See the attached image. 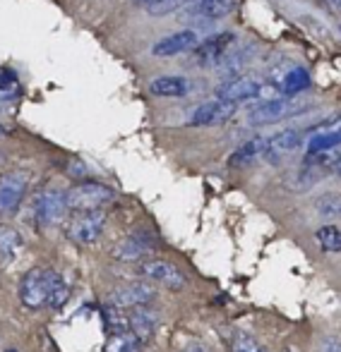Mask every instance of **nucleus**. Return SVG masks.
Masks as SVG:
<instances>
[{
    "label": "nucleus",
    "instance_id": "nucleus-32",
    "mask_svg": "<svg viewBox=\"0 0 341 352\" xmlns=\"http://www.w3.org/2000/svg\"><path fill=\"white\" fill-rule=\"evenodd\" d=\"M329 3H332V5H334V8H337V10H339V12H341V0H329Z\"/></svg>",
    "mask_w": 341,
    "mask_h": 352
},
{
    "label": "nucleus",
    "instance_id": "nucleus-8",
    "mask_svg": "<svg viewBox=\"0 0 341 352\" xmlns=\"http://www.w3.org/2000/svg\"><path fill=\"white\" fill-rule=\"evenodd\" d=\"M200 46V34L195 29H178V32L169 34V36L159 38L152 46V56L166 60V58H178L183 53H190Z\"/></svg>",
    "mask_w": 341,
    "mask_h": 352
},
{
    "label": "nucleus",
    "instance_id": "nucleus-31",
    "mask_svg": "<svg viewBox=\"0 0 341 352\" xmlns=\"http://www.w3.org/2000/svg\"><path fill=\"white\" fill-rule=\"evenodd\" d=\"M180 352H209V350H207L205 345H187V348Z\"/></svg>",
    "mask_w": 341,
    "mask_h": 352
},
{
    "label": "nucleus",
    "instance_id": "nucleus-3",
    "mask_svg": "<svg viewBox=\"0 0 341 352\" xmlns=\"http://www.w3.org/2000/svg\"><path fill=\"white\" fill-rule=\"evenodd\" d=\"M34 218L41 228L56 226L63 221V216L68 213V201H65V192L58 190V187H48V190L39 192L37 199H34Z\"/></svg>",
    "mask_w": 341,
    "mask_h": 352
},
{
    "label": "nucleus",
    "instance_id": "nucleus-9",
    "mask_svg": "<svg viewBox=\"0 0 341 352\" xmlns=\"http://www.w3.org/2000/svg\"><path fill=\"white\" fill-rule=\"evenodd\" d=\"M236 111H238V108H236L234 103H226V101H219V98H214V101L200 103V106H197L195 111L187 116L185 125H190V127L224 125L226 120H231V118L236 116Z\"/></svg>",
    "mask_w": 341,
    "mask_h": 352
},
{
    "label": "nucleus",
    "instance_id": "nucleus-19",
    "mask_svg": "<svg viewBox=\"0 0 341 352\" xmlns=\"http://www.w3.org/2000/svg\"><path fill=\"white\" fill-rule=\"evenodd\" d=\"M43 276H46V305L51 309H63L70 300V285L56 269H43Z\"/></svg>",
    "mask_w": 341,
    "mask_h": 352
},
{
    "label": "nucleus",
    "instance_id": "nucleus-29",
    "mask_svg": "<svg viewBox=\"0 0 341 352\" xmlns=\"http://www.w3.org/2000/svg\"><path fill=\"white\" fill-rule=\"evenodd\" d=\"M318 352H341V338H334V336L322 338L318 345Z\"/></svg>",
    "mask_w": 341,
    "mask_h": 352
},
{
    "label": "nucleus",
    "instance_id": "nucleus-14",
    "mask_svg": "<svg viewBox=\"0 0 341 352\" xmlns=\"http://www.w3.org/2000/svg\"><path fill=\"white\" fill-rule=\"evenodd\" d=\"M19 302H22L27 309L37 311L46 305V276H43V269H32L19 278V287H17Z\"/></svg>",
    "mask_w": 341,
    "mask_h": 352
},
{
    "label": "nucleus",
    "instance_id": "nucleus-12",
    "mask_svg": "<svg viewBox=\"0 0 341 352\" xmlns=\"http://www.w3.org/2000/svg\"><path fill=\"white\" fill-rule=\"evenodd\" d=\"M236 10V0H185L180 8L183 17L202 19V22H219Z\"/></svg>",
    "mask_w": 341,
    "mask_h": 352
},
{
    "label": "nucleus",
    "instance_id": "nucleus-4",
    "mask_svg": "<svg viewBox=\"0 0 341 352\" xmlns=\"http://www.w3.org/2000/svg\"><path fill=\"white\" fill-rule=\"evenodd\" d=\"M103 228H106V211H85L75 213L68 223L65 232L72 242L77 245H94L101 237Z\"/></svg>",
    "mask_w": 341,
    "mask_h": 352
},
{
    "label": "nucleus",
    "instance_id": "nucleus-21",
    "mask_svg": "<svg viewBox=\"0 0 341 352\" xmlns=\"http://www.w3.org/2000/svg\"><path fill=\"white\" fill-rule=\"evenodd\" d=\"M24 247V240L14 228L10 226H0V264L10 266L14 259L19 256Z\"/></svg>",
    "mask_w": 341,
    "mask_h": 352
},
{
    "label": "nucleus",
    "instance_id": "nucleus-23",
    "mask_svg": "<svg viewBox=\"0 0 341 352\" xmlns=\"http://www.w3.org/2000/svg\"><path fill=\"white\" fill-rule=\"evenodd\" d=\"M101 316H103V324H106V331L111 338H116V336H130V329H127V314H123L121 309L106 305L101 311Z\"/></svg>",
    "mask_w": 341,
    "mask_h": 352
},
{
    "label": "nucleus",
    "instance_id": "nucleus-17",
    "mask_svg": "<svg viewBox=\"0 0 341 352\" xmlns=\"http://www.w3.org/2000/svg\"><path fill=\"white\" fill-rule=\"evenodd\" d=\"M300 144H303V132L298 130H281L276 135L267 137V148H265V156L269 163H279L284 156L289 153L298 151Z\"/></svg>",
    "mask_w": 341,
    "mask_h": 352
},
{
    "label": "nucleus",
    "instance_id": "nucleus-7",
    "mask_svg": "<svg viewBox=\"0 0 341 352\" xmlns=\"http://www.w3.org/2000/svg\"><path fill=\"white\" fill-rule=\"evenodd\" d=\"M156 247V237L149 230H135L127 237H123L116 247H113V259L123 261V264H130V261H140L149 254Z\"/></svg>",
    "mask_w": 341,
    "mask_h": 352
},
{
    "label": "nucleus",
    "instance_id": "nucleus-5",
    "mask_svg": "<svg viewBox=\"0 0 341 352\" xmlns=\"http://www.w3.org/2000/svg\"><path fill=\"white\" fill-rule=\"evenodd\" d=\"M262 94V82L255 77V74H236V77H229L226 82H221L216 87V98L219 101H226V103H238L243 101H253Z\"/></svg>",
    "mask_w": 341,
    "mask_h": 352
},
{
    "label": "nucleus",
    "instance_id": "nucleus-16",
    "mask_svg": "<svg viewBox=\"0 0 341 352\" xmlns=\"http://www.w3.org/2000/svg\"><path fill=\"white\" fill-rule=\"evenodd\" d=\"M149 94L156 98H185L195 94V82L180 74H161L149 82Z\"/></svg>",
    "mask_w": 341,
    "mask_h": 352
},
{
    "label": "nucleus",
    "instance_id": "nucleus-11",
    "mask_svg": "<svg viewBox=\"0 0 341 352\" xmlns=\"http://www.w3.org/2000/svg\"><path fill=\"white\" fill-rule=\"evenodd\" d=\"M127 329H130V336L137 340L140 348L149 345L154 340L156 331H159V311L147 307H137V309H130L127 314Z\"/></svg>",
    "mask_w": 341,
    "mask_h": 352
},
{
    "label": "nucleus",
    "instance_id": "nucleus-18",
    "mask_svg": "<svg viewBox=\"0 0 341 352\" xmlns=\"http://www.w3.org/2000/svg\"><path fill=\"white\" fill-rule=\"evenodd\" d=\"M341 148V120L327 130L313 132L305 140V156H318V153H329Z\"/></svg>",
    "mask_w": 341,
    "mask_h": 352
},
{
    "label": "nucleus",
    "instance_id": "nucleus-1",
    "mask_svg": "<svg viewBox=\"0 0 341 352\" xmlns=\"http://www.w3.org/2000/svg\"><path fill=\"white\" fill-rule=\"evenodd\" d=\"M116 199V192L108 185L96 180H85L77 182L75 187L65 192V201H68V211L75 213H85V211H101L106 204Z\"/></svg>",
    "mask_w": 341,
    "mask_h": 352
},
{
    "label": "nucleus",
    "instance_id": "nucleus-6",
    "mask_svg": "<svg viewBox=\"0 0 341 352\" xmlns=\"http://www.w3.org/2000/svg\"><path fill=\"white\" fill-rule=\"evenodd\" d=\"M156 300V290L147 280H135L121 285L108 295V305L116 309H137V307H147L149 302Z\"/></svg>",
    "mask_w": 341,
    "mask_h": 352
},
{
    "label": "nucleus",
    "instance_id": "nucleus-33",
    "mask_svg": "<svg viewBox=\"0 0 341 352\" xmlns=\"http://www.w3.org/2000/svg\"><path fill=\"white\" fill-rule=\"evenodd\" d=\"M5 135H8V130H5V127L0 125V137H5Z\"/></svg>",
    "mask_w": 341,
    "mask_h": 352
},
{
    "label": "nucleus",
    "instance_id": "nucleus-27",
    "mask_svg": "<svg viewBox=\"0 0 341 352\" xmlns=\"http://www.w3.org/2000/svg\"><path fill=\"white\" fill-rule=\"evenodd\" d=\"M14 87H17V74L12 70H0V96Z\"/></svg>",
    "mask_w": 341,
    "mask_h": 352
},
{
    "label": "nucleus",
    "instance_id": "nucleus-22",
    "mask_svg": "<svg viewBox=\"0 0 341 352\" xmlns=\"http://www.w3.org/2000/svg\"><path fill=\"white\" fill-rule=\"evenodd\" d=\"M313 79H310V72L305 67H293L284 74V82H281V91H284V98H293L298 94L308 91Z\"/></svg>",
    "mask_w": 341,
    "mask_h": 352
},
{
    "label": "nucleus",
    "instance_id": "nucleus-20",
    "mask_svg": "<svg viewBox=\"0 0 341 352\" xmlns=\"http://www.w3.org/2000/svg\"><path fill=\"white\" fill-rule=\"evenodd\" d=\"M265 148H267V137H253V140L243 142L234 153L229 156V166L231 168H243L255 163L257 158L265 156Z\"/></svg>",
    "mask_w": 341,
    "mask_h": 352
},
{
    "label": "nucleus",
    "instance_id": "nucleus-34",
    "mask_svg": "<svg viewBox=\"0 0 341 352\" xmlns=\"http://www.w3.org/2000/svg\"><path fill=\"white\" fill-rule=\"evenodd\" d=\"M5 352H17V350H12V348H10V350H5Z\"/></svg>",
    "mask_w": 341,
    "mask_h": 352
},
{
    "label": "nucleus",
    "instance_id": "nucleus-25",
    "mask_svg": "<svg viewBox=\"0 0 341 352\" xmlns=\"http://www.w3.org/2000/svg\"><path fill=\"white\" fill-rule=\"evenodd\" d=\"M315 211L320 216H341V195H322L318 201H315Z\"/></svg>",
    "mask_w": 341,
    "mask_h": 352
},
{
    "label": "nucleus",
    "instance_id": "nucleus-2",
    "mask_svg": "<svg viewBox=\"0 0 341 352\" xmlns=\"http://www.w3.org/2000/svg\"><path fill=\"white\" fill-rule=\"evenodd\" d=\"M300 111H303V106L293 98H269V101H262L255 108H250L248 122L253 127H269L286 120V118L298 116Z\"/></svg>",
    "mask_w": 341,
    "mask_h": 352
},
{
    "label": "nucleus",
    "instance_id": "nucleus-10",
    "mask_svg": "<svg viewBox=\"0 0 341 352\" xmlns=\"http://www.w3.org/2000/svg\"><path fill=\"white\" fill-rule=\"evenodd\" d=\"M27 173L12 170L0 175V216H8V213H14L19 209L24 195H27Z\"/></svg>",
    "mask_w": 341,
    "mask_h": 352
},
{
    "label": "nucleus",
    "instance_id": "nucleus-26",
    "mask_svg": "<svg viewBox=\"0 0 341 352\" xmlns=\"http://www.w3.org/2000/svg\"><path fill=\"white\" fill-rule=\"evenodd\" d=\"M231 352H267L260 343L248 333H236L231 340Z\"/></svg>",
    "mask_w": 341,
    "mask_h": 352
},
{
    "label": "nucleus",
    "instance_id": "nucleus-15",
    "mask_svg": "<svg viewBox=\"0 0 341 352\" xmlns=\"http://www.w3.org/2000/svg\"><path fill=\"white\" fill-rule=\"evenodd\" d=\"M234 43H236L234 32H216V34H211L209 38L200 41V46L195 48V56L202 65H219V63L229 56Z\"/></svg>",
    "mask_w": 341,
    "mask_h": 352
},
{
    "label": "nucleus",
    "instance_id": "nucleus-13",
    "mask_svg": "<svg viewBox=\"0 0 341 352\" xmlns=\"http://www.w3.org/2000/svg\"><path fill=\"white\" fill-rule=\"evenodd\" d=\"M137 274H140L142 278L169 287V290H173V292L183 290V285H185V276L180 274V269H178V266H173V264H169V261H164V259L142 261L140 269H137Z\"/></svg>",
    "mask_w": 341,
    "mask_h": 352
},
{
    "label": "nucleus",
    "instance_id": "nucleus-30",
    "mask_svg": "<svg viewBox=\"0 0 341 352\" xmlns=\"http://www.w3.org/2000/svg\"><path fill=\"white\" fill-rule=\"evenodd\" d=\"M135 5H142V8H152V5H156V3H161V0H132Z\"/></svg>",
    "mask_w": 341,
    "mask_h": 352
},
{
    "label": "nucleus",
    "instance_id": "nucleus-28",
    "mask_svg": "<svg viewBox=\"0 0 341 352\" xmlns=\"http://www.w3.org/2000/svg\"><path fill=\"white\" fill-rule=\"evenodd\" d=\"M327 170L329 175H341V148L327 153Z\"/></svg>",
    "mask_w": 341,
    "mask_h": 352
},
{
    "label": "nucleus",
    "instance_id": "nucleus-24",
    "mask_svg": "<svg viewBox=\"0 0 341 352\" xmlns=\"http://www.w3.org/2000/svg\"><path fill=\"white\" fill-rule=\"evenodd\" d=\"M315 242L322 247V252L337 254L341 252V228L337 226H322L315 230Z\"/></svg>",
    "mask_w": 341,
    "mask_h": 352
}]
</instances>
